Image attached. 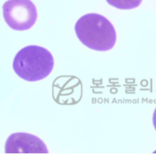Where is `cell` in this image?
Here are the masks:
<instances>
[{
	"instance_id": "8992f818",
	"label": "cell",
	"mask_w": 156,
	"mask_h": 155,
	"mask_svg": "<svg viewBox=\"0 0 156 155\" xmlns=\"http://www.w3.org/2000/svg\"><path fill=\"white\" fill-rule=\"evenodd\" d=\"M153 125H154V127L156 130V108L154 110V114H153Z\"/></svg>"
},
{
	"instance_id": "6da1fadb",
	"label": "cell",
	"mask_w": 156,
	"mask_h": 155,
	"mask_svg": "<svg viewBox=\"0 0 156 155\" xmlns=\"http://www.w3.org/2000/svg\"><path fill=\"white\" fill-rule=\"evenodd\" d=\"M75 30L80 42L94 51H109L115 44L116 33L113 25L98 14L83 15L77 21Z\"/></svg>"
},
{
	"instance_id": "277c9868",
	"label": "cell",
	"mask_w": 156,
	"mask_h": 155,
	"mask_svg": "<svg viewBox=\"0 0 156 155\" xmlns=\"http://www.w3.org/2000/svg\"><path fill=\"white\" fill-rule=\"evenodd\" d=\"M7 153H47L45 143L38 137L26 133H16L7 138L5 145Z\"/></svg>"
},
{
	"instance_id": "3957f363",
	"label": "cell",
	"mask_w": 156,
	"mask_h": 155,
	"mask_svg": "<svg viewBox=\"0 0 156 155\" xmlns=\"http://www.w3.org/2000/svg\"><path fill=\"white\" fill-rule=\"evenodd\" d=\"M3 18L15 30H27L35 23L38 17L36 7L30 0H8L2 6Z\"/></svg>"
},
{
	"instance_id": "7a4b0ae2",
	"label": "cell",
	"mask_w": 156,
	"mask_h": 155,
	"mask_svg": "<svg viewBox=\"0 0 156 155\" xmlns=\"http://www.w3.org/2000/svg\"><path fill=\"white\" fill-rule=\"evenodd\" d=\"M54 67L51 53L39 46H27L15 55L13 69L16 75L28 82H37L47 78Z\"/></svg>"
},
{
	"instance_id": "5b68a950",
	"label": "cell",
	"mask_w": 156,
	"mask_h": 155,
	"mask_svg": "<svg viewBox=\"0 0 156 155\" xmlns=\"http://www.w3.org/2000/svg\"><path fill=\"white\" fill-rule=\"evenodd\" d=\"M111 6L121 10L136 8L141 4L142 0H107Z\"/></svg>"
}]
</instances>
